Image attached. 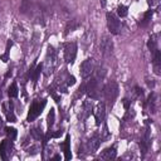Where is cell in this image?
Listing matches in <instances>:
<instances>
[{"label": "cell", "instance_id": "obj_30", "mask_svg": "<svg viewBox=\"0 0 161 161\" xmlns=\"http://www.w3.org/2000/svg\"><path fill=\"white\" fill-rule=\"evenodd\" d=\"M135 91H136L137 96H142V95H143V91H142V88H140L139 86H136V87H135Z\"/></svg>", "mask_w": 161, "mask_h": 161}, {"label": "cell", "instance_id": "obj_19", "mask_svg": "<svg viewBox=\"0 0 161 161\" xmlns=\"http://www.w3.org/2000/svg\"><path fill=\"white\" fill-rule=\"evenodd\" d=\"M127 13H129V8L125 6V5H120L117 8V14L120 18H125V16L127 15Z\"/></svg>", "mask_w": 161, "mask_h": 161}, {"label": "cell", "instance_id": "obj_31", "mask_svg": "<svg viewBox=\"0 0 161 161\" xmlns=\"http://www.w3.org/2000/svg\"><path fill=\"white\" fill-rule=\"evenodd\" d=\"M12 45H13V42L9 40V42H8V44H6V53H9V50H10V48H12Z\"/></svg>", "mask_w": 161, "mask_h": 161}, {"label": "cell", "instance_id": "obj_32", "mask_svg": "<svg viewBox=\"0 0 161 161\" xmlns=\"http://www.w3.org/2000/svg\"><path fill=\"white\" fill-rule=\"evenodd\" d=\"M52 96H53V98L55 99V102H59V99H61V98H59V96H57L55 93H53V92H52Z\"/></svg>", "mask_w": 161, "mask_h": 161}, {"label": "cell", "instance_id": "obj_2", "mask_svg": "<svg viewBox=\"0 0 161 161\" xmlns=\"http://www.w3.org/2000/svg\"><path fill=\"white\" fill-rule=\"evenodd\" d=\"M47 105V101L45 99H42V101H35L33 102V105L30 106V109H29V115H28V122H32L34 121L35 118L43 112V108L45 107Z\"/></svg>", "mask_w": 161, "mask_h": 161}, {"label": "cell", "instance_id": "obj_28", "mask_svg": "<svg viewBox=\"0 0 161 161\" xmlns=\"http://www.w3.org/2000/svg\"><path fill=\"white\" fill-rule=\"evenodd\" d=\"M38 150H39V147H38V146H33V147H30V149H29V154L34 155V154H37V152H38Z\"/></svg>", "mask_w": 161, "mask_h": 161}, {"label": "cell", "instance_id": "obj_17", "mask_svg": "<svg viewBox=\"0 0 161 161\" xmlns=\"http://www.w3.org/2000/svg\"><path fill=\"white\" fill-rule=\"evenodd\" d=\"M156 43H157L156 35H152V37L149 39V42H147V48H149L150 50H152V52H154L155 49H157V48H156Z\"/></svg>", "mask_w": 161, "mask_h": 161}, {"label": "cell", "instance_id": "obj_9", "mask_svg": "<svg viewBox=\"0 0 161 161\" xmlns=\"http://www.w3.org/2000/svg\"><path fill=\"white\" fill-rule=\"evenodd\" d=\"M12 150H13V142L9 140H4L0 143V156H2V159L6 160L8 155L12 154Z\"/></svg>", "mask_w": 161, "mask_h": 161}, {"label": "cell", "instance_id": "obj_20", "mask_svg": "<svg viewBox=\"0 0 161 161\" xmlns=\"http://www.w3.org/2000/svg\"><path fill=\"white\" fill-rule=\"evenodd\" d=\"M30 133H32V136L34 137L35 140H40L42 137H43V133H42V130L40 129H33L30 131Z\"/></svg>", "mask_w": 161, "mask_h": 161}, {"label": "cell", "instance_id": "obj_26", "mask_svg": "<svg viewBox=\"0 0 161 161\" xmlns=\"http://www.w3.org/2000/svg\"><path fill=\"white\" fill-rule=\"evenodd\" d=\"M0 59H2V61L4 62V63H6L8 61H9V53H4V54H2V55H0Z\"/></svg>", "mask_w": 161, "mask_h": 161}, {"label": "cell", "instance_id": "obj_25", "mask_svg": "<svg viewBox=\"0 0 161 161\" xmlns=\"http://www.w3.org/2000/svg\"><path fill=\"white\" fill-rule=\"evenodd\" d=\"M75 83V78L73 75H68V81H67V86H73Z\"/></svg>", "mask_w": 161, "mask_h": 161}, {"label": "cell", "instance_id": "obj_3", "mask_svg": "<svg viewBox=\"0 0 161 161\" xmlns=\"http://www.w3.org/2000/svg\"><path fill=\"white\" fill-rule=\"evenodd\" d=\"M106 18H107V27H108L109 32H111V34H113V35L120 34L121 33V20L112 13H107Z\"/></svg>", "mask_w": 161, "mask_h": 161}, {"label": "cell", "instance_id": "obj_8", "mask_svg": "<svg viewBox=\"0 0 161 161\" xmlns=\"http://www.w3.org/2000/svg\"><path fill=\"white\" fill-rule=\"evenodd\" d=\"M105 116H106V106L103 102H99L95 109V118H96V125H101L105 121Z\"/></svg>", "mask_w": 161, "mask_h": 161}, {"label": "cell", "instance_id": "obj_23", "mask_svg": "<svg viewBox=\"0 0 161 161\" xmlns=\"http://www.w3.org/2000/svg\"><path fill=\"white\" fill-rule=\"evenodd\" d=\"M77 27H78V23L75 22V20H72V24L69 23V24H68V27H67V32H65V34H67V33H69V32H72L73 29H75Z\"/></svg>", "mask_w": 161, "mask_h": 161}, {"label": "cell", "instance_id": "obj_4", "mask_svg": "<svg viewBox=\"0 0 161 161\" xmlns=\"http://www.w3.org/2000/svg\"><path fill=\"white\" fill-rule=\"evenodd\" d=\"M93 69H95V62H93L92 58H88L86 61H83L82 64H81V68H79V72H81V75L82 78H88L89 75L93 73Z\"/></svg>", "mask_w": 161, "mask_h": 161}, {"label": "cell", "instance_id": "obj_24", "mask_svg": "<svg viewBox=\"0 0 161 161\" xmlns=\"http://www.w3.org/2000/svg\"><path fill=\"white\" fill-rule=\"evenodd\" d=\"M6 118H8V121L9 122H15V116H14V113H13V111H10V112H8L6 113Z\"/></svg>", "mask_w": 161, "mask_h": 161}, {"label": "cell", "instance_id": "obj_33", "mask_svg": "<svg viewBox=\"0 0 161 161\" xmlns=\"http://www.w3.org/2000/svg\"><path fill=\"white\" fill-rule=\"evenodd\" d=\"M10 75H12V72L9 71V72H8V73L5 74V78H8V77H10Z\"/></svg>", "mask_w": 161, "mask_h": 161}, {"label": "cell", "instance_id": "obj_22", "mask_svg": "<svg viewBox=\"0 0 161 161\" xmlns=\"http://www.w3.org/2000/svg\"><path fill=\"white\" fill-rule=\"evenodd\" d=\"M152 15H154V10H147L146 13H145V15H143V24H146V23H149L150 20H151V18H152Z\"/></svg>", "mask_w": 161, "mask_h": 161}, {"label": "cell", "instance_id": "obj_13", "mask_svg": "<svg viewBox=\"0 0 161 161\" xmlns=\"http://www.w3.org/2000/svg\"><path fill=\"white\" fill-rule=\"evenodd\" d=\"M116 156H117V152H116L115 147H109V149L105 150L103 154L101 155V157L105 160H112V159H116Z\"/></svg>", "mask_w": 161, "mask_h": 161}, {"label": "cell", "instance_id": "obj_10", "mask_svg": "<svg viewBox=\"0 0 161 161\" xmlns=\"http://www.w3.org/2000/svg\"><path fill=\"white\" fill-rule=\"evenodd\" d=\"M101 145V139L98 136H93L88 140L87 142V149H88V152H91V154H93V152H96L98 150Z\"/></svg>", "mask_w": 161, "mask_h": 161}, {"label": "cell", "instance_id": "obj_29", "mask_svg": "<svg viewBox=\"0 0 161 161\" xmlns=\"http://www.w3.org/2000/svg\"><path fill=\"white\" fill-rule=\"evenodd\" d=\"M62 133H63V131H62V130H58L57 132L52 133V137H54V139H58L59 136H62Z\"/></svg>", "mask_w": 161, "mask_h": 161}, {"label": "cell", "instance_id": "obj_14", "mask_svg": "<svg viewBox=\"0 0 161 161\" xmlns=\"http://www.w3.org/2000/svg\"><path fill=\"white\" fill-rule=\"evenodd\" d=\"M83 111H84V116H83V118H87V117L92 113V102H91L89 99L84 101V103H83Z\"/></svg>", "mask_w": 161, "mask_h": 161}, {"label": "cell", "instance_id": "obj_1", "mask_svg": "<svg viewBox=\"0 0 161 161\" xmlns=\"http://www.w3.org/2000/svg\"><path fill=\"white\" fill-rule=\"evenodd\" d=\"M103 96H105L107 102L109 105H112L115 102V99L117 98V96H118V84L113 81L108 82L103 87Z\"/></svg>", "mask_w": 161, "mask_h": 161}, {"label": "cell", "instance_id": "obj_18", "mask_svg": "<svg viewBox=\"0 0 161 161\" xmlns=\"http://www.w3.org/2000/svg\"><path fill=\"white\" fill-rule=\"evenodd\" d=\"M5 132H6L8 136H9L10 140H15L16 139V135H18V132H16V130L14 129V127H6Z\"/></svg>", "mask_w": 161, "mask_h": 161}, {"label": "cell", "instance_id": "obj_16", "mask_svg": "<svg viewBox=\"0 0 161 161\" xmlns=\"http://www.w3.org/2000/svg\"><path fill=\"white\" fill-rule=\"evenodd\" d=\"M42 71H43V64L40 63V64L37 65V68H35V71H34V74H33V82H34V83L38 82V78H39V75H40Z\"/></svg>", "mask_w": 161, "mask_h": 161}, {"label": "cell", "instance_id": "obj_27", "mask_svg": "<svg viewBox=\"0 0 161 161\" xmlns=\"http://www.w3.org/2000/svg\"><path fill=\"white\" fill-rule=\"evenodd\" d=\"M130 103H131V101L129 98H125L123 99V107H125V109H129L130 108Z\"/></svg>", "mask_w": 161, "mask_h": 161}, {"label": "cell", "instance_id": "obj_12", "mask_svg": "<svg viewBox=\"0 0 161 161\" xmlns=\"http://www.w3.org/2000/svg\"><path fill=\"white\" fill-rule=\"evenodd\" d=\"M63 150H64V159L65 160H71L72 154H71V136L67 135L65 141L63 143Z\"/></svg>", "mask_w": 161, "mask_h": 161}, {"label": "cell", "instance_id": "obj_6", "mask_svg": "<svg viewBox=\"0 0 161 161\" xmlns=\"http://www.w3.org/2000/svg\"><path fill=\"white\" fill-rule=\"evenodd\" d=\"M86 92H87V95L93 99H97L99 97V87H98V79L97 78H92L87 83Z\"/></svg>", "mask_w": 161, "mask_h": 161}, {"label": "cell", "instance_id": "obj_11", "mask_svg": "<svg viewBox=\"0 0 161 161\" xmlns=\"http://www.w3.org/2000/svg\"><path fill=\"white\" fill-rule=\"evenodd\" d=\"M154 71L157 75L161 74V52L159 49L154 50Z\"/></svg>", "mask_w": 161, "mask_h": 161}, {"label": "cell", "instance_id": "obj_7", "mask_svg": "<svg viewBox=\"0 0 161 161\" xmlns=\"http://www.w3.org/2000/svg\"><path fill=\"white\" fill-rule=\"evenodd\" d=\"M101 50H102V54L105 57H109L113 52V42L111 40V38L105 35L101 40Z\"/></svg>", "mask_w": 161, "mask_h": 161}, {"label": "cell", "instance_id": "obj_34", "mask_svg": "<svg viewBox=\"0 0 161 161\" xmlns=\"http://www.w3.org/2000/svg\"><path fill=\"white\" fill-rule=\"evenodd\" d=\"M53 159H55V160H59V159H61V156H59V155H55Z\"/></svg>", "mask_w": 161, "mask_h": 161}, {"label": "cell", "instance_id": "obj_21", "mask_svg": "<svg viewBox=\"0 0 161 161\" xmlns=\"http://www.w3.org/2000/svg\"><path fill=\"white\" fill-rule=\"evenodd\" d=\"M54 116H55L54 109L52 108V109H50V112L48 113V127H49V129H50V127L53 126V123H54Z\"/></svg>", "mask_w": 161, "mask_h": 161}, {"label": "cell", "instance_id": "obj_15", "mask_svg": "<svg viewBox=\"0 0 161 161\" xmlns=\"http://www.w3.org/2000/svg\"><path fill=\"white\" fill-rule=\"evenodd\" d=\"M8 93H9V97H18L19 95V91H18V86H16V83H13L12 86L9 87V91H8Z\"/></svg>", "mask_w": 161, "mask_h": 161}, {"label": "cell", "instance_id": "obj_5", "mask_svg": "<svg viewBox=\"0 0 161 161\" xmlns=\"http://www.w3.org/2000/svg\"><path fill=\"white\" fill-rule=\"evenodd\" d=\"M77 55V44L75 43H65L64 44V61L67 63H72Z\"/></svg>", "mask_w": 161, "mask_h": 161}, {"label": "cell", "instance_id": "obj_35", "mask_svg": "<svg viewBox=\"0 0 161 161\" xmlns=\"http://www.w3.org/2000/svg\"><path fill=\"white\" fill-rule=\"evenodd\" d=\"M3 126V120H2V117H0V127Z\"/></svg>", "mask_w": 161, "mask_h": 161}]
</instances>
